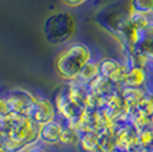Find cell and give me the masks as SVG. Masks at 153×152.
<instances>
[{
    "instance_id": "cell-28",
    "label": "cell",
    "mask_w": 153,
    "mask_h": 152,
    "mask_svg": "<svg viewBox=\"0 0 153 152\" xmlns=\"http://www.w3.org/2000/svg\"><path fill=\"white\" fill-rule=\"evenodd\" d=\"M152 15H153V8H152Z\"/></svg>"
},
{
    "instance_id": "cell-2",
    "label": "cell",
    "mask_w": 153,
    "mask_h": 152,
    "mask_svg": "<svg viewBox=\"0 0 153 152\" xmlns=\"http://www.w3.org/2000/svg\"><path fill=\"white\" fill-rule=\"evenodd\" d=\"M44 37L51 44H64L76 34V20L69 12L59 11L45 19L43 24Z\"/></svg>"
},
{
    "instance_id": "cell-25",
    "label": "cell",
    "mask_w": 153,
    "mask_h": 152,
    "mask_svg": "<svg viewBox=\"0 0 153 152\" xmlns=\"http://www.w3.org/2000/svg\"><path fill=\"white\" fill-rule=\"evenodd\" d=\"M0 152H8V151H7V150H4V148L1 147V148H0Z\"/></svg>"
},
{
    "instance_id": "cell-6",
    "label": "cell",
    "mask_w": 153,
    "mask_h": 152,
    "mask_svg": "<svg viewBox=\"0 0 153 152\" xmlns=\"http://www.w3.org/2000/svg\"><path fill=\"white\" fill-rule=\"evenodd\" d=\"M114 136H116L117 150L121 152H126L139 145V131L131 123L114 125Z\"/></svg>"
},
{
    "instance_id": "cell-22",
    "label": "cell",
    "mask_w": 153,
    "mask_h": 152,
    "mask_svg": "<svg viewBox=\"0 0 153 152\" xmlns=\"http://www.w3.org/2000/svg\"><path fill=\"white\" fill-rule=\"evenodd\" d=\"M10 113V110H8V104L5 101L4 98H0V119L7 116Z\"/></svg>"
},
{
    "instance_id": "cell-24",
    "label": "cell",
    "mask_w": 153,
    "mask_h": 152,
    "mask_svg": "<svg viewBox=\"0 0 153 152\" xmlns=\"http://www.w3.org/2000/svg\"><path fill=\"white\" fill-rule=\"evenodd\" d=\"M27 152H47V151H44L43 148H40V147H33V148H29Z\"/></svg>"
},
{
    "instance_id": "cell-27",
    "label": "cell",
    "mask_w": 153,
    "mask_h": 152,
    "mask_svg": "<svg viewBox=\"0 0 153 152\" xmlns=\"http://www.w3.org/2000/svg\"><path fill=\"white\" fill-rule=\"evenodd\" d=\"M112 152H121V151H119V150H114V151H112Z\"/></svg>"
},
{
    "instance_id": "cell-4",
    "label": "cell",
    "mask_w": 153,
    "mask_h": 152,
    "mask_svg": "<svg viewBox=\"0 0 153 152\" xmlns=\"http://www.w3.org/2000/svg\"><path fill=\"white\" fill-rule=\"evenodd\" d=\"M4 99L8 104L10 112L20 113V115H27L29 108L32 107L33 101L36 100V98L31 92L22 89V88H16V89L7 92Z\"/></svg>"
},
{
    "instance_id": "cell-8",
    "label": "cell",
    "mask_w": 153,
    "mask_h": 152,
    "mask_svg": "<svg viewBox=\"0 0 153 152\" xmlns=\"http://www.w3.org/2000/svg\"><path fill=\"white\" fill-rule=\"evenodd\" d=\"M87 87H88V91L89 92L99 93V95H105V96H109L120 89V87H117L116 84L112 83L109 79L102 75L96 76L91 83L87 84Z\"/></svg>"
},
{
    "instance_id": "cell-5",
    "label": "cell",
    "mask_w": 153,
    "mask_h": 152,
    "mask_svg": "<svg viewBox=\"0 0 153 152\" xmlns=\"http://www.w3.org/2000/svg\"><path fill=\"white\" fill-rule=\"evenodd\" d=\"M55 115V106L45 98H36V100L33 101V104L27 113L28 118L39 125H44L49 121H53Z\"/></svg>"
},
{
    "instance_id": "cell-11",
    "label": "cell",
    "mask_w": 153,
    "mask_h": 152,
    "mask_svg": "<svg viewBox=\"0 0 153 152\" xmlns=\"http://www.w3.org/2000/svg\"><path fill=\"white\" fill-rule=\"evenodd\" d=\"M61 131H63V125H60L55 120L49 121L40 128V140H43L47 144H56L60 142Z\"/></svg>"
},
{
    "instance_id": "cell-3",
    "label": "cell",
    "mask_w": 153,
    "mask_h": 152,
    "mask_svg": "<svg viewBox=\"0 0 153 152\" xmlns=\"http://www.w3.org/2000/svg\"><path fill=\"white\" fill-rule=\"evenodd\" d=\"M55 108L59 115L67 121V125L77 130V125L83 118L85 108L79 106L69 98L65 87H63V89H60V92L56 95Z\"/></svg>"
},
{
    "instance_id": "cell-21",
    "label": "cell",
    "mask_w": 153,
    "mask_h": 152,
    "mask_svg": "<svg viewBox=\"0 0 153 152\" xmlns=\"http://www.w3.org/2000/svg\"><path fill=\"white\" fill-rule=\"evenodd\" d=\"M67 7H71V8H76V7H80V5L85 4L88 0H61Z\"/></svg>"
},
{
    "instance_id": "cell-16",
    "label": "cell",
    "mask_w": 153,
    "mask_h": 152,
    "mask_svg": "<svg viewBox=\"0 0 153 152\" xmlns=\"http://www.w3.org/2000/svg\"><path fill=\"white\" fill-rule=\"evenodd\" d=\"M79 140H80V132L75 128L69 127V125H65L63 127V131H61L60 135V144L63 145H76L79 144Z\"/></svg>"
},
{
    "instance_id": "cell-20",
    "label": "cell",
    "mask_w": 153,
    "mask_h": 152,
    "mask_svg": "<svg viewBox=\"0 0 153 152\" xmlns=\"http://www.w3.org/2000/svg\"><path fill=\"white\" fill-rule=\"evenodd\" d=\"M139 145L141 148H144L145 151H148L153 145V127L152 125L139 132Z\"/></svg>"
},
{
    "instance_id": "cell-23",
    "label": "cell",
    "mask_w": 153,
    "mask_h": 152,
    "mask_svg": "<svg viewBox=\"0 0 153 152\" xmlns=\"http://www.w3.org/2000/svg\"><path fill=\"white\" fill-rule=\"evenodd\" d=\"M126 152H146L144 148H141L140 145H137V147H134V148H131V150H128Z\"/></svg>"
},
{
    "instance_id": "cell-1",
    "label": "cell",
    "mask_w": 153,
    "mask_h": 152,
    "mask_svg": "<svg viewBox=\"0 0 153 152\" xmlns=\"http://www.w3.org/2000/svg\"><path fill=\"white\" fill-rule=\"evenodd\" d=\"M91 49L83 43H72L57 55L55 69L61 79L68 81L76 80L77 75L88 61H91Z\"/></svg>"
},
{
    "instance_id": "cell-12",
    "label": "cell",
    "mask_w": 153,
    "mask_h": 152,
    "mask_svg": "<svg viewBox=\"0 0 153 152\" xmlns=\"http://www.w3.org/2000/svg\"><path fill=\"white\" fill-rule=\"evenodd\" d=\"M120 92L129 110L137 107L141 103V100L148 95V91H145L144 88H134V87H123L120 88Z\"/></svg>"
},
{
    "instance_id": "cell-15",
    "label": "cell",
    "mask_w": 153,
    "mask_h": 152,
    "mask_svg": "<svg viewBox=\"0 0 153 152\" xmlns=\"http://www.w3.org/2000/svg\"><path fill=\"white\" fill-rule=\"evenodd\" d=\"M100 75V71H99V63H95V61H88L87 64L83 67V69L80 71V74L77 75L76 77V81L81 84H85L87 86L88 83L93 80L96 76Z\"/></svg>"
},
{
    "instance_id": "cell-13",
    "label": "cell",
    "mask_w": 153,
    "mask_h": 152,
    "mask_svg": "<svg viewBox=\"0 0 153 152\" xmlns=\"http://www.w3.org/2000/svg\"><path fill=\"white\" fill-rule=\"evenodd\" d=\"M97 139H99V152H112L117 150L114 127L100 130L97 132Z\"/></svg>"
},
{
    "instance_id": "cell-26",
    "label": "cell",
    "mask_w": 153,
    "mask_h": 152,
    "mask_svg": "<svg viewBox=\"0 0 153 152\" xmlns=\"http://www.w3.org/2000/svg\"><path fill=\"white\" fill-rule=\"evenodd\" d=\"M146 152H153V145H152V147H151V148H149V150H148V151H146Z\"/></svg>"
},
{
    "instance_id": "cell-17",
    "label": "cell",
    "mask_w": 153,
    "mask_h": 152,
    "mask_svg": "<svg viewBox=\"0 0 153 152\" xmlns=\"http://www.w3.org/2000/svg\"><path fill=\"white\" fill-rule=\"evenodd\" d=\"M128 17L131 24L133 25L136 30L139 31H144L148 28V25L152 23L149 15H145V13H140V12H134V11H129L128 12Z\"/></svg>"
},
{
    "instance_id": "cell-10",
    "label": "cell",
    "mask_w": 153,
    "mask_h": 152,
    "mask_svg": "<svg viewBox=\"0 0 153 152\" xmlns=\"http://www.w3.org/2000/svg\"><path fill=\"white\" fill-rule=\"evenodd\" d=\"M148 80V69L145 68H128L126 75L123 80V87H134V88H143L144 84Z\"/></svg>"
},
{
    "instance_id": "cell-14",
    "label": "cell",
    "mask_w": 153,
    "mask_h": 152,
    "mask_svg": "<svg viewBox=\"0 0 153 152\" xmlns=\"http://www.w3.org/2000/svg\"><path fill=\"white\" fill-rule=\"evenodd\" d=\"M79 148L81 152H99L97 132H84L80 133Z\"/></svg>"
},
{
    "instance_id": "cell-18",
    "label": "cell",
    "mask_w": 153,
    "mask_h": 152,
    "mask_svg": "<svg viewBox=\"0 0 153 152\" xmlns=\"http://www.w3.org/2000/svg\"><path fill=\"white\" fill-rule=\"evenodd\" d=\"M153 0H131L129 1V11L152 15Z\"/></svg>"
},
{
    "instance_id": "cell-7",
    "label": "cell",
    "mask_w": 153,
    "mask_h": 152,
    "mask_svg": "<svg viewBox=\"0 0 153 152\" xmlns=\"http://www.w3.org/2000/svg\"><path fill=\"white\" fill-rule=\"evenodd\" d=\"M99 71L100 75L108 77L112 83L121 88V84L126 75V71H128V67L114 59L105 57V59H101L99 61Z\"/></svg>"
},
{
    "instance_id": "cell-19",
    "label": "cell",
    "mask_w": 153,
    "mask_h": 152,
    "mask_svg": "<svg viewBox=\"0 0 153 152\" xmlns=\"http://www.w3.org/2000/svg\"><path fill=\"white\" fill-rule=\"evenodd\" d=\"M140 113H143L144 116H146L148 119H151L153 121V93H149L141 100V103L137 107H134Z\"/></svg>"
},
{
    "instance_id": "cell-9",
    "label": "cell",
    "mask_w": 153,
    "mask_h": 152,
    "mask_svg": "<svg viewBox=\"0 0 153 152\" xmlns=\"http://www.w3.org/2000/svg\"><path fill=\"white\" fill-rule=\"evenodd\" d=\"M99 110L85 108L84 115L77 125V131L80 133L84 132H99Z\"/></svg>"
}]
</instances>
